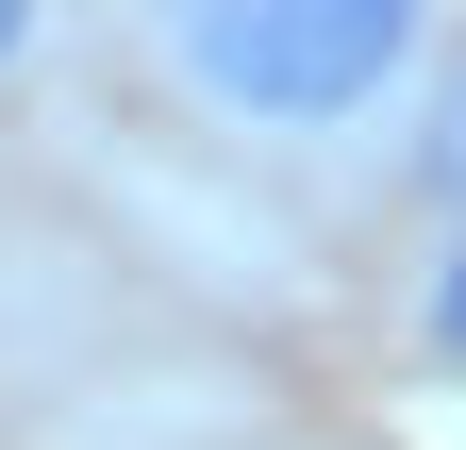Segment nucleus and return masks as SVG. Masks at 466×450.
Wrapping results in <instances>:
<instances>
[{"mask_svg": "<svg viewBox=\"0 0 466 450\" xmlns=\"http://www.w3.org/2000/svg\"><path fill=\"white\" fill-rule=\"evenodd\" d=\"M150 50L233 134H350L417 84L433 0H150Z\"/></svg>", "mask_w": 466, "mask_h": 450, "instance_id": "f257e3e1", "label": "nucleus"}, {"mask_svg": "<svg viewBox=\"0 0 466 450\" xmlns=\"http://www.w3.org/2000/svg\"><path fill=\"white\" fill-rule=\"evenodd\" d=\"M417 200H433L450 234H466V67H450V84L417 100Z\"/></svg>", "mask_w": 466, "mask_h": 450, "instance_id": "f03ea898", "label": "nucleus"}, {"mask_svg": "<svg viewBox=\"0 0 466 450\" xmlns=\"http://www.w3.org/2000/svg\"><path fill=\"white\" fill-rule=\"evenodd\" d=\"M417 351H433V367L466 384V234L433 251V284H417Z\"/></svg>", "mask_w": 466, "mask_h": 450, "instance_id": "7ed1b4c3", "label": "nucleus"}, {"mask_svg": "<svg viewBox=\"0 0 466 450\" xmlns=\"http://www.w3.org/2000/svg\"><path fill=\"white\" fill-rule=\"evenodd\" d=\"M34 50H50V0H0V84H17Z\"/></svg>", "mask_w": 466, "mask_h": 450, "instance_id": "20e7f679", "label": "nucleus"}]
</instances>
